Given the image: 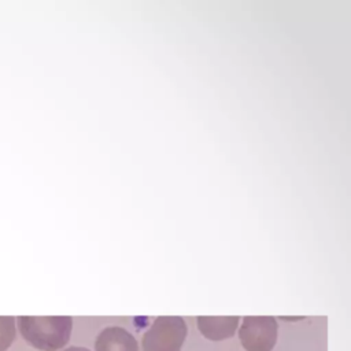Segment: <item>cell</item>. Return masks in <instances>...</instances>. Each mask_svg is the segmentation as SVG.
Listing matches in <instances>:
<instances>
[{
    "label": "cell",
    "mask_w": 351,
    "mask_h": 351,
    "mask_svg": "<svg viewBox=\"0 0 351 351\" xmlns=\"http://www.w3.org/2000/svg\"><path fill=\"white\" fill-rule=\"evenodd\" d=\"M23 339L41 351H58L67 344L71 335V317H18Z\"/></svg>",
    "instance_id": "1"
},
{
    "label": "cell",
    "mask_w": 351,
    "mask_h": 351,
    "mask_svg": "<svg viewBox=\"0 0 351 351\" xmlns=\"http://www.w3.org/2000/svg\"><path fill=\"white\" fill-rule=\"evenodd\" d=\"M186 337L181 317H158L143 336V351H180Z\"/></svg>",
    "instance_id": "2"
},
{
    "label": "cell",
    "mask_w": 351,
    "mask_h": 351,
    "mask_svg": "<svg viewBox=\"0 0 351 351\" xmlns=\"http://www.w3.org/2000/svg\"><path fill=\"white\" fill-rule=\"evenodd\" d=\"M239 339L245 351H271L277 341V321L270 315L244 317Z\"/></svg>",
    "instance_id": "3"
},
{
    "label": "cell",
    "mask_w": 351,
    "mask_h": 351,
    "mask_svg": "<svg viewBox=\"0 0 351 351\" xmlns=\"http://www.w3.org/2000/svg\"><path fill=\"white\" fill-rule=\"evenodd\" d=\"M96 351H138V346L132 333L121 326H108L96 337Z\"/></svg>",
    "instance_id": "4"
},
{
    "label": "cell",
    "mask_w": 351,
    "mask_h": 351,
    "mask_svg": "<svg viewBox=\"0 0 351 351\" xmlns=\"http://www.w3.org/2000/svg\"><path fill=\"white\" fill-rule=\"evenodd\" d=\"M199 330L208 340L219 341L232 337L239 326V317H197Z\"/></svg>",
    "instance_id": "5"
},
{
    "label": "cell",
    "mask_w": 351,
    "mask_h": 351,
    "mask_svg": "<svg viewBox=\"0 0 351 351\" xmlns=\"http://www.w3.org/2000/svg\"><path fill=\"white\" fill-rule=\"evenodd\" d=\"M16 321L14 317H0V351L8 350L15 340Z\"/></svg>",
    "instance_id": "6"
},
{
    "label": "cell",
    "mask_w": 351,
    "mask_h": 351,
    "mask_svg": "<svg viewBox=\"0 0 351 351\" xmlns=\"http://www.w3.org/2000/svg\"><path fill=\"white\" fill-rule=\"evenodd\" d=\"M63 351H89V350L84 348V347H69V348H66Z\"/></svg>",
    "instance_id": "7"
}]
</instances>
